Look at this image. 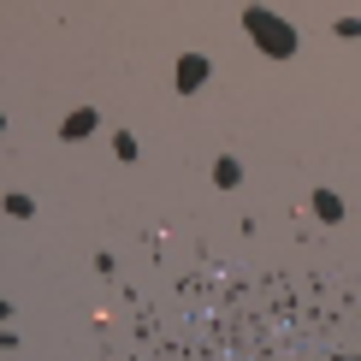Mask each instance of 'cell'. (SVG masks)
<instances>
[{"label": "cell", "instance_id": "3957f363", "mask_svg": "<svg viewBox=\"0 0 361 361\" xmlns=\"http://www.w3.org/2000/svg\"><path fill=\"white\" fill-rule=\"evenodd\" d=\"M89 130H95V107H78V113L66 118V125H59V137H66V142H78V137H89Z\"/></svg>", "mask_w": 361, "mask_h": 361}, {"label": "cell", "instance_id": "7a4b0ae2", "mask_svg": "<svg viewBox=\"0 0 361 361\" xmlns=\"http://www.w3.org/2000/svg\"><path fill=\"white\" fill-rule=\"evenodd\" d=\"M202 83H207V59L202 54H184V59H178V89L190 95V89H202Z\"/></svg>", "mask_w": 361, "mask_h": 361}, {"label": "cell", "instance_id": "6da1fadb", "mask_svg": "<svg viewBox=\"0 0 361 361\" xmlns=\"http://www.w3.org/2000/svg\"><path fill=\"white\" fill-rule=\"evenodd\" d=\"M243 24H249V36H255V48H261V54H273V59H290L296 54V30L284 24V18H273L267 6H249Z\"/></svg>", "mask_w": 361, "mask_h": 361}, {"label": "cell", "instance_id": "277c9868", "mask_svg": "<svg viewBox=\"0 0 361 361\" xmlns=\"http://www.w3.org/2000/svg\"><path fill=\"white\" fill-rule=\"evenodd\" d=\"M237 178H243L237 160H219V166H214V184H219V190H237Z\"/></svg>", "mask_w": 361, "mask_h": 361}, {"label": "cell", "instance_id": "5b68a950", "mask_svg": "<svg viewBox=\"0 0 361 361\" xmlns=\"http://www.w3.org/2000/svg\"><path fill=\"white\" fill-rule=\"evenodd\" d=\"M314 207H320V219H338V214H343V207H338V195H332V190H320V195H314Z\"/></svg>", "mask_w": 361, "mask_h": 361}]
</instances>
